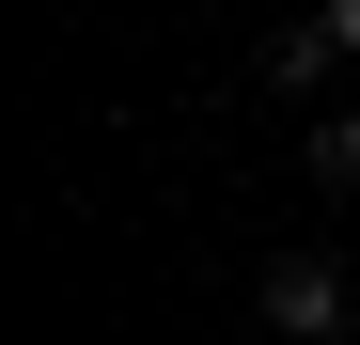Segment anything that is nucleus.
<instances>
[{"label":"nucleus","mask_w":360,"mask_h":345,"mask_svg":"<svg viewBox=\"0 0 360 345\" xmlns=\"http://www.w3.org/2000/svg\"><path fill=\"white\" fill-rule=\"evenodd\" d=\"M266 314H282L297 345H329V330H345V267H329V251H297V267H266Z\"/></svg>","instance_id":"nucleus-1"},{"label":"nucleus","mask_w":360,"mask_h":345,"mask_svg":"<svg viewBox=\"0 0 360 345\" xmlns=\"http://www.w3.org/2000/svg\"><path fill=\"white\" fill-rule=\"evenodd\" d=\"M297 157H314V172H329V189H360V110H329V126H314V142H297Z\"/></svg>","instance_id":"nucleus-2"},{"label":"nucleus","mask_w":360,"mask_h":345,"mask_svg":"<svg viewBox=\"0 0 360 345\" xmlns=\"http://www.w3.org/2000/svg\"><path fill=\"white\" fill-rule=\"evenodd\" d=\"M314 47H329V63H360V0H329V16H314Z\"/></svg>","instance_id":"nucleus-3"}]
</instances>
